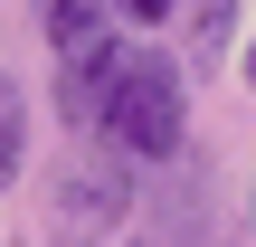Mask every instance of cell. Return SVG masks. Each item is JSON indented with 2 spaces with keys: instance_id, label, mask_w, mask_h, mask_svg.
<instances>
[{
  "instance_id": "cell-1",
  "label": "cell",
  "mask_w": 256,
  "mask_h": 247,
  "mask_svg": "<svg viewBox=\"0 0 256 247\" xmlns=\"http://www.w3.org/2000/svg\"><path fill=\"white\" fill-rule=\"evenodd\" d=\"M180 124H190L180 67H171L162 48H133V57L114 67L104 105H95V133H104L114 152H133V162H171V152H180Z\"/></svg>"
},
{
  "instance_id": "cell-2",
  "label": "cell",
  "mask_w": 256,
  "mask_h": 247,
  "mask_svg": "<svg viewBox=\"0 0 256 247\" xmlns=\"http://www.w3.org/2000/svg\"><path fill=\"white\" fill-rule=\"evenodd\" d=\"M114 219H124V181H114L104 162H95V171L76 162V171L57 181V228H76V238H86V228H114Z\"/></svg>"
},
{
  "instance_id": "cell-3",
  "label": "cell",
  "mask_w": 256,
  "mask_h": 247,
  "mask_svg": "<svg viewBox=\"0 0 256 247\" xmlns=\"http://www.w3.org/2000/svg\"><path fill=\"white\" fill-rule=\"evenodd\" d=\"M124 57H133V48H95V57H76V67L57 76V114H66L76 133L95 124V105H104V86H114V67H124Z\"/></svg>"
},
{
  "instance_id": "cell-4",
  "label": "cell",
  "mask_w": 256,
  "mask_h": 247,
  "mask_svg": "<svg viewBox=\"0 0 256 247\" xmlns=\"http://www.w3.org/2000/svg\"><path fill=\"white\" fill-rule=\"evenodd\" d=\"M48 38H57V57L76 67V57H95V48H114V10H104V0H57V10H48Z\"/></svg>"
},
{
  "instance_id": "cell-5",
  "label": "cell",
  "mask_w": 256,
  "mask_h": 247,
  "mask_svg": "<svg viewBox=\"0 0 256 247\" xmlns=\"http://www.w3.org/2000/svg\"><path fill=\"white\" fill-rule=\"evenodd\" d=\"M19 162H28V114H19V86L0 76V190L19 181Z\"/></svg>"
},
{
  "instance_id": "cell-6",
  "label": "cell",
  "mask_w": 256,
  "mask_h": 247,
  "mask_svg": "<svg viewBox=\"0 0 256 247\" xmlns=\"http://www.w3.org/2000/svg\"><path fill=\"white\" fill-rule=\"evenodd\" d=\"M228 19H238V0H200V57H218V38H228Z\"/></svg>"
},
{
  "instance_id": "cell-7",
  "label": "cell",
  "mask_w": 256,
  "mask_h": 247,
  "mask_svg": "<svg viewBox=\"0 0 256 247\" xmlns=\"http://www.w3.org/2000/svg\"><path fill=\"white\" fill-rule=\"evenodd\" d=\"M133 10H142V19H171V10H180V0H133Z\"/></svg>"
},
{
  "instance_id": "cell-8",
  "label": "cell",
  "mask_w": 256,
  "mask_h": 247,
  "mask_svg": "<svg viewBox=\"0 0 256 247\" xmlns=\"http://www.w3.org/2000/svg\"><path fill=\"white\" fill-rule=\"evenodd\" d=\"M247 86H256V38H247Z\"/></svg>"
}]
</instances>
